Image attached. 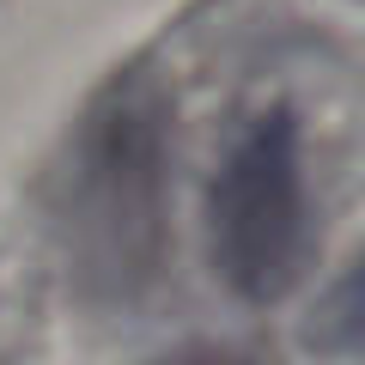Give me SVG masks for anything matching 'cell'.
I'll return each mask as SVG.
<instances>
[{"label":"cell","mask_w":365,"mask_h":365,"mask_svg":"<svg viewBox=\"0 0 365 365\" xmlns=\"http://www.w3.org/2000/svg\"><path fill=\"white\" fill-rule=\"evenodd\" d=\"M158 170H165V91L128 79L91 110L79 146V232L104 268H146L158 237Z\"/></svg>","instance_id":"2"},{"label":"cell","mask_w":365,"mask_h":365,"mask_svg":"<svg viewBox=\"0 0 365 365\" xmlns=\"http://www.w3.org/2000/svg\"><path fill=\"white\" fill-rule=\"evenodd\" d=\"M213 268L244 304L287 299L304 268V153L292 110H262L232 134L207 189Z\"/></svg>","instance_id":"1"},{"label":"cell","mask_w":365,"mask_h":365,"mask_svg":"<svg viewBox=\"0 0 365 365\" xmlns=\"http://www.w3.org/2000/svg\"><path fill=\"white\" fill-rule=\"evenodd\" d=\"M311 341L317 347H365V256H359V268L335 287V299L323 304Z\"/></svg>","instance_id":"3"}]
</instances>
